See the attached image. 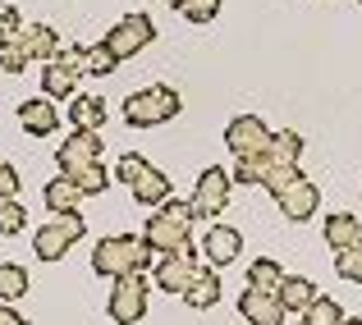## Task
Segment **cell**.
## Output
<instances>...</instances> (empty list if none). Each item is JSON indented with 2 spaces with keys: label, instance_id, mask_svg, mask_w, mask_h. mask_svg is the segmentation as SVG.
Wrapping results in <instances>:
<instances>
[{
  "label": "cell",
  "instance_id": "1f68e13d",
  "mask_svg": "<svg viewBox=\"0 0 362 325\" xmlns=\"http://www.w3.org/2000/svg\"><path fill=\"white\" fill-rule=\"evenodd\" d=\"M0 69H5V73H23L28 69V55L18 51L14 42H0Z\"/></svg>",
  "mask_w": 362,
  "mask_h": 325
},
{
  "label": "cell",
  "instance_id": "3957f363",
  "mask_svg": "<svg viewBox=\"0 0 362 325\" xmlns=\"http://www.w3.org/2000/svg\"><path fill=\"white\" fill-rule=\"evenodd\" d=\"M179 106H184V101H179L175 88H142L124 101V119H129L133 129H156V124L175 119Z\"/></svg>",
  "mask_w": 362,
  "mask_h": 325
},
{
  "label": "cell",
  "instance_id": "4316f807",
  "mask_svg": "<svg viewBox=\"0 0 362 325\" xmlns=\"http://www.w3.org/2000/svg\"><path fill=\"white\" fill-rule=\"evenodd\" d=\"M335 271H339V280H349V284H362V247H339L335 252Z\"/></svg>",
  "mask_w": 362,
  "mask_h": 325
},
{
  "label": "cell",
  "instance_id": "6da1fadb",
  "mask_svg": "<svg viewBox=\"0 0 362 325\" xmlns=\"http://www.w3.org/2000/svg\"><path fill=\"white\" fill-rule=\"evenodd\" d=\"M193 202H179V197H165L160 202V211L147 220V229H142V238L151 243V252L160 256H193Z\"/></svg>",
  "mask_w": 362,
  "mask_h": 325
},
{
  "label": "cell",
  "instance_id": "d6986e66",
  "mask_svg": "<svg viewBox=\"0 0 362 325\" xmlns=\"http://www.w3.org/2000/svg\"><path fill=\"white\" fill-rule=\"evenodd\" d=\"M188 307H197V312H206V307H216L221 302V280H216V266H206V271H197V280L188 284Z\"/></svg>",
  "mask_w": 362,
  "mask_h": 325
},
{
  "label": "cell",
  "instance_id": "7a4b0ae2",
  "mask_svg": "<svg viewBox=\"0 0 362 325\" xmlns=\"http://www.w3.org/2000/svg\"><path fill=\"white\" fill-rule=\"evenodd\" d=\"M147 266H151V243L138 234H115L92 247V271L106 275V280H119L129 271H147Z\"/></svg>",
  "mask_w": 362,
  "mask_h": 325
},
{
  "label": "cell",
  "instance_id": "e575fe53",
  "mask_svg": "<svg viewBox=\"0 0 362 325\" xmlns=\"http://www.w3.org/2000/svg\"><path fill=\"white\" fill-rule=\"evenodd\" d=\"M0 325H28V317H18L14 307H0Z\"/></svg>",
  "mask_w": 362,
  "mask_h": 325
},
{
  "label": "cell",
  "instance_id": "4fadbf2b",
  "mask_svg": "<svg viewBox=\"0 0 362 325\" xmlns=\"http://www.w3.org/2000/svg\"><path fill=\"white\" fill-rule=\"evenodd\" d=\"M239 252H243V238H239V229H230V225H211L202 234V256L211 266H230V261H239Z\"/></svg>",
  "mask_w": 362,
  "mask_h": 325
},
{
  "label": "cell",
  "instance_id": "83f0119b",
  "mask_svg": "<svg viewBox=\"0 0 362 325\" xmlns=\"http://www.w3.org/2000/svg\"><path fill=\"white\" fill-rule=\"evenodd\" d=\"M28 225V206H18V197H0V234H18Z\"/></svg>",
  "mask_w": 362,
  "mask_h": 325
},
{
  "label": "cell",
  "instance_id": "9c48e42d",
  "mask_svg": "<svg viewBox=\"0 0 362 325\" xmlns=\"http://www.w3.org/2000/svg\"><path fill=\"white\" fill-rule=\"evenodd\" d=\"M92 160H101V133H92V129H74L69 138H64V147L55 151L60 175H78L83 165H92Z\"/></svg>",
  "mask_w": 362,
  "mask_h": 325
},
{
  "label": "cell",
  "instance_id": "f1b7e54d",
  "mask_svg": "<svg viewBox=\"0 0 362 325\" xmlns=\"http://www.w3.org/2000/svg\"><path fill=\"white\" fill-rule=\"evenodd\" d=\"M51 60H60L69 73H78V78H83V73H88V46H74V42H64L60 51L51 55Z\"/></svg>",
  "mask_w": 362,
  "mask_h": 325
},
{
  "label": "cell",
  "instance_id": "ffe728a7",
  "mask_svg": "<svg viewBox=\"0 0 362 325\" xmlns=\"http://www.w3.org/2000/svg\"><path fill=\"white\" fill-rule=\"evenodd\" d=\"M69 124H74V129L101 133V124H106V101H101V97H74L69 101Z\"/></svg>",
  "mask_w": 362,
  "mask_h": 325
},
{
  "label": "cell",
  "instance_id": "7402d4cb",
  "mask_svg": "<svg viewBox=\"0 0 362 325\" xmlns=\"http://www.w3.org/2000/svg\"><path fill=\"white\" fill-rule=\"evenodd\" d=\"M74 83H78V73H69L60 60H46V69H42V92L46 97H74Z\"/></svg>",
  "mask_w": 362,
  "mask_h": 325
},
{
  "label": "cell",
  "instance_id": "e0dca14e",
  "mask_svg": "<svg viewBox=\"0 0 362 325\" xmlns=\"http://www.w3.org/2000/svg\"><path fill=\"white\" fill-rule=\"evenodd\" d=\"M83 197H88V193H83V188L74 184L69 175L51 179V184L42 188V202H46V211H55V215H60V211H78V202H83Z\"/></svg>",
  "mask_w": 362,
  "mask_h": 325
},
{
  "label": "cell",
  "instance_id": "5bb4252c",
  "mask_svg": "<svg viewBox=\"0 0 362 325\" xmlns=\"http://www.w3.org/2000/svg\"><path fill=\"white\" fill-rule=\"evenodd\" d=\"M18 124H23L33 138H46V133L60 129V110H55L51 97H33V101H23V106H18Z\"/></svg>",
  "mask_w": 362,
  "mask_h": 325
},
{
  "label": "cell",
  "instance_id": "ba28073f",
  "mask_svg": "<svg viewBox=\"0 0 362 325\" xmlns=\"http://www.w3.org/2000/svg\"><path fill=\"white\" fill-rule=\"evenodd\" d=\"M151 37H156V23H151L147 14H124L119 23L101 37V42H106L119 60H129V55H138L142 46H151Z\"/></svg>",
  "mask_w": 362,
  "mask_h": 325
},
{
  "label": "cell",
  "instance_id": "d590c367",
  "mask_svg": "<svg viewBox=\"0 0 362 325\" xmlns=\"http://www.w3.org/2000/svg\"><path fill=\"white\" fill-rule=\"evenodd\" d=\"M358 247H362V229H358Z\"/></svg>",
  "mask_w": 362,
  "mask_h": 325
},
{
  "label": "cell",
  "instance_id": "603a6c76",
  "mask_svg": "<svg viewBox=\"0 0 362 325\" xmlns=\"http://www.w3.org/2000/svg\"><path fill=\"white\" fill-rule=\"evenodd\" d=\"M247 284H252V289H266V293H280L284 271L271 261V256H262V261H252V266H247Z\"/></svg>",
  "mask_w": 362,
  "mask_h": 325
},
{
  "label": "cell",
  "instance_id": "8992f818",
  "mask_svg": "<svg viewBox=\"0 0 362 325\" xmlns=\"http://www.w3.org/2000/svg\"><path fill=\"white\" fill-rule=\"evenodd\" d=\"M230 188H234V175H225V170H216V165L202 170L193 197H188V202H193V215L197 220H216L225 206H230Z\"/></svg>",
  "mask_w": 362,
  "mask_h": 325
},
{
  "label": "cell",
  "instance_id": "8d00e7d4",
  "mask_svg": "<svg viewBox=\"0 0 362 325\" xmlns=\"http://www.w3.org/2000/svg\"><path fill=\"white\" fill-rule=\"evenodd\" d=\"M344 325H362V321H344Z\"/></svg>",
  "mask_w": 362,
  "mask_h": 325
},
{
  "label": "cell",
  "instance_id": "4dcf8cb0",
  "mask_svg": "<svg viewBox=\"0 0 362 325\" xmlns=\"http://www.w3.org/2000/svg\"><path fill=\"white\" fill-rule=\"evenodd\" d=\"M271 151H275L280 160H298V156H303V138L284 129V133H275V138H271Z\"/></svg>",
  "mask_w": 362,
  "mask_h": 325
},
{
  "label": "cell",
  "instance_id": "5b68a950",
  "mask_svg": "<svg viewBox=\"0 0 362 325\" xmlns=\"http://www.w3.org/2000/svg\"><path fill=\"white\" fill-rule=\"evenodd\" d=\"M78 238H83V215L78 211H60L51 225H42L33 234V252L42 256V261H60Z\"/></svg>",
  "mask_w": 362,
  "mask_h": 325
},
{
  "label": "cell",
  "instance_id": "52a82bcc",
  "mask_svg": "<svg viewBox=\"0 0 362 325\" xmlns=\"http://www.w3.org/2000/svg\"><path fill=\"white\" fill-rule=\"evenodd\" d=\"M142 312H147V280H142V271L119 275L115 289H110V317L119 325H138Z\"/></svg>",
  "mask_w": 362,
  "mask_h": 325
},
{
  "label": "cell",
  "instance_id": "cb8c5ba5",
  "mask_svg": "<svg viewBox=\"0 0 362 325\" xmlns=\"http://www.w3.org/2000/svg\"><path fill=\"white\" fill-rule=\"evenodd\" d=\"M298 325H344V307H339L335 298H317L308 312H303Z\"/></svg>",
  "mask_w": 362,
  "mask_h": 325
},
{
  "label": "cell",
  "instance_id": "d6a6232c",
  "mask_svg": "<svg viewBox=\"0 0 362 325\" xmlns=\"http://www.w3.org/2000/svg\"><path fill=\"white\" fill-rule=\"evenodd\" d=\"M23 32V14L18 9H0V42H14Z\"/></svg>",
  "mask_w": 362,
  "mask_h": 325
},
{
  "label": "cell",
  "instance_id": "9a60e30c",
  "mask_svg": "<svg viewBox=\"0 0 362 325\" xmlns=\"http://www.w3.org/2000/svg\"><path fill=\"white\" fill-rule=\"evenodd\" d=\"M193 280H197V261L193 256H165V261L156 266V284L165 293H179V298H184Z\"/></svg>",
  "mask_w": 362,
  "mask_h": 325
},
{
  "label": "cell",
  "instance_id": "44dd1931",
  "mask_svg": "<svg viewBox=\"0 0 362 325\" xmlns=\"http://www.w3.org/2000/svg\"><path fill=\"white\" fill-rule=\"evenodd\" d=\"M358 229H362V220L358 215H349V211H335V215H326V243L335 247H354L358 243Z\"/></svg>",
  "mask_w": 362,
  "mask_h": 325
},
{
  "label": "cell",
  "instance_id": "277c9868",
  "mask_svg": "<svg viewBox=\"0 0 362 325\" xmlns=\"http://www.w3.org/2000/svg\"><path fill=\"white\" fill-rule=\"evenodd\" d=\"M115 179L119 184H129L133 188V197H138V206H160L170 197V179L160 175L151 160H142V156H119V165H115Z\"/></svg>",
  "mask_w": 362,
  "mask_h": 325
},
{
  "label": "cell",
  "instance_id": "f546056e",
  "mask_svg": "<svg viewBox=\"0 0 362 325\" xmlns=\"http://www.w3.org/2000/svg\"><path fill=\"white\" fill-rule=\"evenodd\" d=\"M119 64V55L110 51L106 42H97V46H88V73H110Z\"/></svg>",
  "mask_w": 362,
  "mask_h": 325
},
{
  "label": "cell",
  "instance_id": "30bf717a",
  "mask_svg": "<svg viewBox=\"0 0 362 325\" xmlns=\"http://www.w3.org/2000/svg\"><path fill=\"white\" fill-rule=\"evenodd\" d=\"M275 133L266 129L257 114H239V119H230V129H225V142H230L234 156H262L266 147H271Z\"/></svg>",
  "mask_w": 362,
  "mask_h": 325
},
{
  "label": "cell",
  "instance_id": "2e32d148",
  "mask_svg": "<svg viewBox=\"0 0 362 325\" xmlns=\"http://www.w3.org/2000/svg\"><path fill=\"white\" fill-rule=\"evenodd\" d=\"M14 46L28 55V60H51V55L60 51V37H55L46 23H23V32L14 37Z\"/></svg>",
  "mask_w": 362,
  "mask_h": 325
},
{
  "label": "cell",
  "instance_id": "8fae6325",
  "mask_svg": "<svg viewBox=\"0 0 362 325\" xmlns=\"http://www.w3.org/2000/svg\"><path fill=\"white\" fill-rule=\"evenodd\" d=\"M275 206L284 211V220H312L317 206H321V188L298 175V179H289V184L275 193Z\"/></svg>",
  "mask_w": 362,
  "mask_h": 325
},
{
  "label": "cell",
  "instance_id": "836d02e7",
  "mask_svg": "<svg viewBox=\"0 0 362 325\" xmlns=\"http://www.w3.org/2000/svg\"><path fill=\"white\" fill-rule=\"evenodd\" d=\"M18 184H23L18 170L14 165H0V197H18Z\"/></svg>",
  "mask_w": 362,
  "mask_h": 325
},
{
  "label": "cell",
  "instance_id": "484cf974",
  "mask_svg": "<svg viewBox=\"0 0 362 325\" xmlns=\"http://www.w3.org/2000/svg\"><path fill=\"white\" fill-rule=\"evenodd\" d=\"M23 293H28V271L23 266H0V298L14 302V298H23Z\"/></svg>",
  "mask_w": 362,
  "mask_h": 325
},
{
  "label": "cell",
  "instance_id": "ac0fdd59",
  "mask_svg": "<svg viewBox=\"0 0 362 325\" xmlns=\"http://www.w3.org/2000/svg\"><path fill=\"white\" fill-rule=\"evenodd\" d=\"M280 302H284V312H308L312 302H317V284L312 280H303V275H284V284H280Z\"/></svg>",
  "mask_w": 362,
  "mask_h": 325
},
{
  "label": "cell",
  "instance_id": "7c38bea8",
  "mask_svg": "<svg viewBox=\"0 0 362 325\" xmlns=\"http://www.w3.org/2000/svg\"><path fill=\"white\" fill-rule=\"evenodd\" d=\"M239 312L247 317V325H284V302H280V293L252 289V284L243 289V298H239Z\"/></svg>",
  "mask_w": 362,
  "mask_h": 325
},
{
  "label": "cell",
  "instance_id": "d4e9b609",
  "mask_svg": "<svg viewBox=\"0 0 362 325\" xmlns=\"http://www.w3.org/2000/svg\"><path fill=\"white\" fill-rule=\"evenodd\" d=\"M170 9L184 14L188 23H211V18L221 14V0H170Z\"/></svg>",
  "mask_w": 362,
  "mask_h": 325
}]
</instances>
